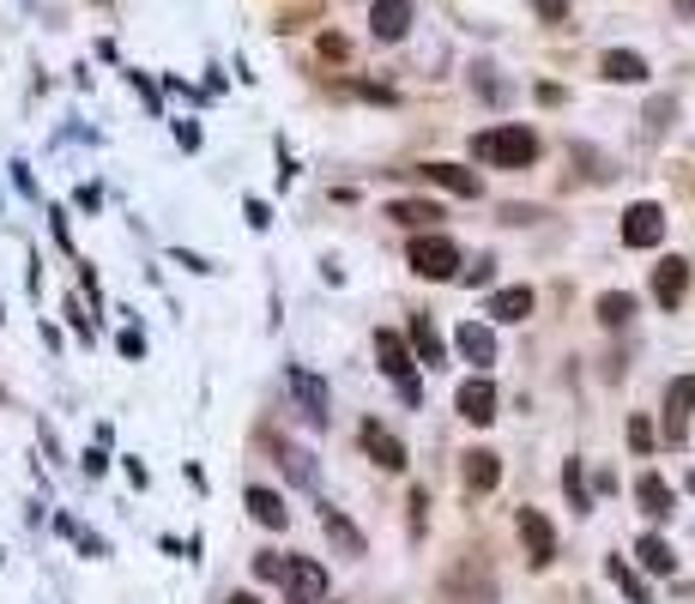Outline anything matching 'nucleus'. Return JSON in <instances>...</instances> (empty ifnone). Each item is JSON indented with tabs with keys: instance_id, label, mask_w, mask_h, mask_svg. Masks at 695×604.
<instances>
[{
	"instance_id": "39448f33",
	"label": "nucleus",
	"mask_w": 695,
	"mask_h": 604,
	"mask_svg": "<svg viewBox=\"0 0 695 604\" xmlns=\"http://www.w3.org/2000/svg\"><path fill=\"white\" fill-rule=\"evenodd\" d=\"M514 526H520V538H526V562H533V569H550V562H557V532H550L545 513L520 508V513H514Z\"/></svg>"
},
{
	"instance_id": "f3484780",
	"label": "nucleus",
	"mask_w": 695,
	"mask_h": 604,
	"mask_svg": "<svg viewBox=\"0 0 695 604\" xmlns=\"http://www.w3.org/2000/svg\"><path fill=\"white\" fill-rule=\"evenodd\" d=\"M599 73H604V80H617V85H641V80H647V61H641L635 49H604Z\"/></svg>"
},
{
	"instance_id": "2f4dec72",
	"label": "nucleus",
	"mask_w": 695,
	"mask_h": 604,
	"mask_svg": "<svg viewBox=\"0 0 695 604\" xmlns=\"http://www.w3.org/2000/svg\"><path fill=\"white\" fill-rule=\"evenodd\" d=\"M278 569H285V557H254V574H261V581H278Z\"/></svg>"
},
{
	"instance_id": "ddd939ff",
	"label": "nucleus",
	"mask_w": 695,
	"mask_h": 604,
	"mask_svg": "<svg viewBox=\"0 0 695 604\" xmlns=\"http://www.w3.org/2000/svg\"><path fill=\"white\" fill-rule=\"evenodd\" d=\"M423 182H435V188H447V194H460V200H478L484 194V182L472 170H460V163H423Z\"/></svg>"
},
{
	"instance_id": "4be33fe9",
	"label": "nucleus",
	"mask_w": 695,
	"mask_h": 604,
	"mask_svg": "<svg viewBox=\"0 0 695 604\" xmlns=\"http://www.w3.org/2000/svg\"><path fill=\"white\" fill-rule=\"evenodd\" d=\"M388 218H399L406 230H430L435 218H442V205H435V200H393Z\"/></svg>"
},
{
	"instance_id": "6e6552de",
	"label": "nucleus",
	"mask_w": 695,
	"mask_h": 604,
	"mask_svg": "<svg viewBox=\"0 0 695 604\" xmlns=\"http://www.w3.org/2000/svg\"><path fill=\"white\" fill-rule=\"evenodd\" d=\"M447 598H454V604H496L491 569H484V562H472V574L454 569V574H447Z\"/></svg>"
},
{
	"instance_id": "dca6fc26",
	"label": "nucleus",
	"mask_w": 695,
	"mask_h": 604,
	"mask_svg": "<svg viewBox=\"0 0 695 604\" xmlns=\"http://www.w3.org/2000/svg\"><path fill=\"white\" fill-rule=\"evenodd\" d=\"M460 357H472V363L478 369H491L496 363V339H491V327H484V320H460Z\"/></svg>"
},
{
	"instance_id": "cd10ccee",
	"label": "nucleus",
	"mask_w": 695,
	"mask_h": 604,
	"mask_svg": "<svg viewBox=\"0 0 695 604\" xmlns=\"http://www.w3.org/2000/svg\"><path fill=\"white\" fill-rule=\"evenodd\" d=\"M677 121V97H653L647 103V134H665Z\"/></svg>"
},
{
	"instance_id": "c85d7f7f",
	"label": "nucleus",
	"mask_w": 695,
	"mask_h": 604,
	"mask_svg": "<svg viewBox=\"0 0 695 604\" xmlns=\"http://www.w3.org/2000/svg\"><path fill=\"white\" fill-rule=\"evenodd\" d=\"M629 447H635V454H653V423L647 417H629Z\"/></svg>"
},
{
	"instance_id": "7ed1b4c3",
	"label": "nucleus",
	"mask_w": 695,
	"mask_h": 604,
	"mask_svg": "<svg viewBox=\"0 0 695 604\" xmlns=\"http://www.w3.org/2000/svg\"><path fill=\"white\" fill-rule=\"evenodd\" d=\"M376 351H381V369L393 375L399 400H406V405H423V388H418V369H411L406 339H399V332H376Z\"/></svg>"
},
{
	"instance_id": "393cba45",
	"label": "nucleus",
	"mask_w": 695,
	"mask_h": 604,
	"mask_svg": "<svg viewBox=\"0 0 695 604\" xmlns=\"http://www.w3.org/2000/svg\"><path fill=\"white\" fill-rule=\"evenodd\" d=\"M635 557L647 562L653 574H672V569H677V557H672V544H665V538H641V544H635Z\"/></svg>"
},
{
	"instance_id": "4468645a",
	"label": "nucleus",
	"mask_w": 695,
	"mask_h": 604,
	"mask_svg": "<svg viewBox=\"0 0 695 604\" xmlns=\"http://www.w3.org/2000/svg\"><path fill=\"white\" fill-rule=\"evenodd\" d=\"M635 502H641V513H653V520H672V513H677V496H672V484H665L660 471H641Z\"/></svg>"
},
{
	"instance_id": "f03ea898",
	"label": "nucleus",
	"mask_w": 695,
	"mask_h": 604,
	"mask_svg": "<svg viewBox=\"0 0 695 604\" xmlns=\"http://www.w3.org/2000/svg\"><path fill=\"white\" fill-rule=\"evenodd\" d=\"M411 273L447 285V278H460V248L447 236H411Z\"/></svg>"
},
{
	"instance_id": "423d86ee",
	"label": "nucleus",
	"mask_w": 695,
	"mask_h": 604,
	"mask_svg": "<svg viewBox=\"0 0 695 604\" xmlns=\"http://www.w3.org/2000/svg\"><path fill=\"white\" fill-rule=\"evenodd\" d=\"M357 442H364V454L376 459L381 471H406V442L388 430V423H376V417H364V430H357Z\"/></svg>"
},
{
	"instance_id": "b1692460",
	"label": "nucleus",
	"mask_w": 695,
	"mask_h": 604,
	"mask_svg": "<svg viewBox=\"0 0 695 604\" xmlns=\"http://www.w3.org/2000/svg\"><path fill=\"white\" fill-rule=\"evenodd\" d=\"M278 454H285V471H291V478H297L303 490H315V484H320V478H315V454H308V447H291V442L278 447Z\"/></svg>"
},
{
	"instance_id": "a211bd4d",
	"label": "nucleus",
	"mask_w": 695,
	"mask_h": 604,
	"mask_svg": "<svg viewBox=\"0 0 695 604\" xmlns=\"http://www.w3.org/2000/svg\"><path fill=\"white\" fill-rule=\"evenodd\" d=\"M406 351H418V363H442V339H435V320L430 315H423V308H418V315H411V345H406Z\"/></svg>"
},
{
	"instance_id": "f257e3e1",
	"label": "nucleus",
	"mask_w": 695,
	"mask_h": 604,
	"mask_svg": "<svg viewBox=\"0 0 695 604\" xmlns=\"http://www.w3.org/2000/svg\"><path fill=\"white\" fill-rule=\"evenodd\" d=\"M472 158L478 163H502V170H526V163H538V134H526V127H484L478 139H472Z\"/></svg>"
},
{
	"instance_id": "473e14b6",
	"label": "nucleus",
	"mask_w": 695,
	"mask_h": 604,
	"mask_svg": "<svg viewBox=\"0 0 695 604\" xmlns=\"http://www.w3.org/2000/svg\"><path fill=\"white\" fill-rule=\"evenodd\" d=\"M224 604H261V598H254V593H236V598H224Z\"/></svg>"
},
{
	"instance_id": "bb28decb",
	"label": "nucleus",
	"mask_w": 695,
	"mask_h": 604,
	"mask_svg": "<svg viewBox=\"0 0 695 604\" xmlns=\"http://www.w3.org/2000/svg\"><path fill=\"white\" fill-rule=\"evenodd\" d=\"M604 574H611V581H617V586H623V593H629V604H647V598H653L647 586H641L635 574H629L623 562H617V557H604Z\"/></svg>"
},
{
	"instance_id": "f8f14e48",
	"label": "nucleus",
	"mask_w": 695,
	"mask_h": 604,
	"mask_svg": "<svg viewBox=\"0 0 695 604\" xmlns=\"http://www.w3.org/2000/svg\"><path fill=\"white\" fill-rule=\"evenodd\" d=\"M369 31H376L381 43H399V36L411 31V0H376V7H369Z\"/></svg>"
},
{
	"instance_id": "c756f323",
	"label": "nucleus",
	"mask_w": 695,
	"mask_h": 604,
	"mask_svg": "<svg viewBox=\"0 0 695 604\" xmlns=\"http://www.w3.org/2000/svg\"><path fill=\"white\" fill-rule=\"evenodd\" d=\"M562 478H569V496H575V513H593V502H587V490H581V466H562Z\"/></svg>"
},
{
	"instance_id": "2eb2a0df",
	"label": "nucleus",
	"mask_w": 695,
	"mask_h": 604,
	"mask_svg": "<svg viewBox=\"0 0 695 604\" xmlns=\"http://www.w3.org/2000/svg\"><path fill=\"white\" fill-rule=\"evenodd\" d=\"M689 411H695V375H677L672 381V393H665V435H684V423H689Z\"/></svg>"
},
{
	"instance_id": "412c9836",
	"label": "nucleus",
	"mask_w": 695,
	"mask_h": 604,
	"mask_svg": "<svg viewBox=\"0 0 695 604\" xmlns=\"http://www.w3.org/2000/svg\"><path fill=\"white\" fill-rule=\"evenodd\" d=\"M291 393L303 400V417H308V423H327V393H320V381L308 375V369H297V375H291Z\"/></svg>"
},
{
	"instance_id": "a878e982",
	"label": "nucleus",
	"mask_w": 695,
	"mask_h": 604,
	"mask_svg": "<svg viewBox=\"0 0 695 604\" xmlns=\"http://www.w3.org/2000/svg\"><path fill=\"white\" fill-rule=\"evenodd\" d=\"M629 315H635V297H623V290H604V297H599V320H604V327H623Z\"/></svg>"
},
{
	"instance_id": "6ab92c4d",
	"label": "nucleus",
	"mask_w": 695,
	"mask_h": 604,
	"mask_svg": "<svg viewBox=\"0 0 695 604\" xmlns=\"http://www.w3.org/2000/svg\"><path fill=\"white\" fill-rule=\"evenodd\" d=\"M484 315H491V320H526V315H533V290H526V285L496 290V297L484 303Z\"/></svg>"
},
{
	"instance_id": "0eeeda50",
	"label": "nucleus",
	"mask_w": 695,
	"mask_h": 604,
	"mask_svg": "<svg viewBox=\"0 0 695 604\" xmlns=\"http://www.w3.org/2000/svg\"><path fill=\"white\" fill-rule=\"evenodd\" d=\"M660 236H665V205L635 200V205L623 212V242H629V248H653Z\"/></svg>"
},
{
	"instance_id": "1a4fd4ad",
	"label": "nucleus",
	"mask_w": 695,
	"mask_h": 604,
	"mask_svg": "<svg viewBox=\"0 0 695 604\" xmlns=\"http://www.w3.org/2000/svg\"><path fill=\"white\" fill-rule=\"evenodd\" d=\"M460 484H466L472 496H491L502 484V459L491 454V447H472V454L460 459Z\"/></svg>"
},
{
	"instance_id": "9d476101",
	"label": "nucleus",
	"mask_w": 695,
	"mask_h": 604,
	"mask_svg": "<svg viewBox=\"0 0 695 604\" xmlns=\"http://www.w3.org/2000/svg\"><path fill=\"white\" fill-rule=\"evenodd\" d=\"M689 290V261H677V254H665L660 266H653V297H660V308H677Z\"/></svg>"
},
{
	"instance_id": "5701e85b",
	"label": "nucleus",
	"mask_w": 695,
	"mask_h": 604,
	"mask_svg": "<svg viewBox=\"0 0 695 604\" xmlns=\"http://www.w3.org/2000/svg\"><path fill=\"white\" fill-rule=\"evenodd\" d=\"M249 513H254L261 526H273V532H285V520H291V513H285V502H278L273 490H261V484L249 490Z\"/></svg>"
},
{
	"instance_id": "7c9ffc66",
	"label": "nucleus",
	"mask_w": 695,
	"mask_h": 604,
	"mask_svg": "<svg viewBox=\"0 0 695 604\" xmlns=\"http://www.w3.org/2000/svg\"><path fill=\"white\" fill-rule=\"evenodd\" d=\"M533 12L545 24H569V0H533Z\"/></svg>"
},
{
	"instance_id": "aec40b11",
	"label": "nucleus",
	"mask_w": 695,
	"mask_h": 604,
	"mask_svg": "<svg viewBox=\"0 0 695 604\" xmlns=\"http://www.w3.org/2000/svg\"><path fill=\"white\" fill-rule=\"evenodd\" d=\"M320 526H327V532H333V544H339L345 557H364V532H357V526L345 520L339 508H327V502H320Z\"/></svg>"
},
{
	"instance_id": "20e7f679",
	"label": "nucleus",
	"mask_w": 695,
	"mask_h": 604,
	"mask_svg": "<svg viewBox=\"0 0 695 604\" xmlns=\"http://www.w3.org/2000/svg\"><path fill=\"white\" fill-rule=\"evenodd\" d=\"M278 581H285V598L291 604H320V598H327V569H320L315 557H285Z\"/></svg>"
},
{
	"instance_id": "9b49d317",
	"label": "nucleus",
	"mask_w": 695,
	"mask_h": 604,
	"mask_svg": "<svg viewBox=\"0 0 695 604\" xmlns=\"http://www.w3.org/2000/svg\"><path fill=\"white\" fill-rule=\"evenodd\" d=\"M454 405H460V417H466V423H491L496 417V388L484 375H472V381H460Z\"/></svg>"
}]
</instances>
